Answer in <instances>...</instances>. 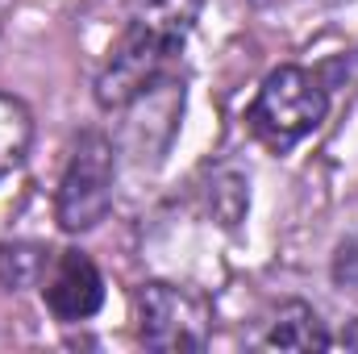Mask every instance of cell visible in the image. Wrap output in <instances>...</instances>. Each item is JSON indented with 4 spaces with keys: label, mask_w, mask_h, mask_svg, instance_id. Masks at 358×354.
I'll return each instance as SVG.
<instances>
[{
    "label": "cell",
    "mask_w": 358,
    "mask_h": 354,
    "mask_svg": "<svg viewBox=\"0 0 358 354\" xmlns=\"http://www.w3.org/2000/svg\"><path fill=\"white\" fill-rule=\"evenodd\" d=\"M42 300L59 321H88L104 304V279L84 250H59L42 275Z\"/></svg>",
    "instance_id": "cell-5"
},
{
    "label": "cell",
    "mask_w": 358,
    "mask_h": 354,
    "mask_svg": "<svg viewBox=\"0 0 358 354\" xmlns=\"http://www.w3.org/2000/svg\"><path fill=\"white\" fill-rule=\"evenodd\" d=\"M255 4H275V0H255Z\"/></svg>",
    "instance_id": "cell-9"
},
{
    "label": "cell",
    "mask_w": 358,
    "mask_h": 354,
    "mask_svg": "<svg viewBox=\"0 0 358 354\" xmlns=\"http://www.w3.org/2000/svg\"><path fill=\"white\" fill-rule=\"evenodd\" d=\"M263 346H275V351H325L329 346V334H325V321L308 304L292 300V304L279 309V317H275V325L267 330Z\"/></svg>",
    "instance_id": "cell-6"
},
{
    "label": "cell",
    "mask_w": 358,
    "mask_h": 354,
    "mask_svg": "<svg viewBox=\"0 0 358 354\" xmlns=\"http://www.w3.org/2000/svg\"><path fill=\"white\" fill-rule=\"evenodd\" d=\"M50 250L38 242H4L0 246V283L4 288H29L46 275Z\"/></svg>",
    "instance_id": "cell-8"
},
{
    "label": "cell",
    "mask_w": 358,
    "mask_h": 354,
    "mask_svg": "<svg viewBox=\"0 0 358 354\" xmlns=\"http://www.w3.org/2000/svg\"><path fill=\"white\" fill-rule=\"evenodd\" d=\"M113 179H117V150L104 134H80L71 159L63 167L55 192V221L67 234L96 229L113 208Z\"/></svg>",
    "instance_id": "cell-3"
},
{
    "label": "cell",
    "mask_w": 358,
    "mask_h": 354,
    "mask_svg": "<svg viewBox=\"0 0 358 354\" xmlns=\"http://www.w3.org/2000/svg\"><path fill=\"white\" fill-rule=\"evenodd\" d=\"M200 0H146V8L129 21V29L113 42L100 76V108H125L150 88H159L183 50V38L196 21Z\"/></svg>",
    "instance_id": "cell-1"
},
{
    "label": "cell",
    "mask_w": 358,
    "mask_h": 354,
    "mask_svg": "<svg viewBox=\"0 0 358 354\" xmlns=\"http://www.w3.org/2000/svg\"><path fill=\"white\" fill-rule=\"evenodd\" d=\"M29 138H34L29 108L17 96H4L0 92V179L8 176L13 167H21V159L29 150Z\"/></svg>",
    "instance_id": "cell-7"
},
{
    "label": "cell",
    "mask_w": 358,
    "mask_h": 354,
    "mask_svg": "<svg viewBox=\"0 0 358 354\" xmlns=\"http://www.w3.org/2000/svg\"><path fill=\"white\" fill-rule=\"evenodd\" d=\"M325 113H329L325 88L304 67H275L246 108V125L267 150L283 155L296 142H304L325 121Z\"/></svg>",
    "instance_id": "cell-2"
},
{
    "label": "cell",
    "mask_w": 358,
    "mask_h": 354,
    "mask_svg": "<svg viewBox=\"0 0 358 354\" xmlns=\"http://www.w3.org/2000/svg\"><path fill=\"white\" fill-rule=\"evenodd\" d=\"M138 309V334L150 351L179 354L204 351L208 342V309L200 296L176 283H142L134 296Z\"/></svg>",
    "instance_id": "cell-4"
}]
</instances>
